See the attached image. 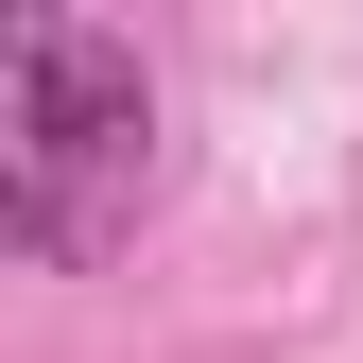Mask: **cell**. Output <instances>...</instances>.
<instances>
[{
	"label": "cell",
	"mask_w": 363,
	"mask_h": 363,
	"mask_svg": "<svg viewBox=\"0 0 363 363\" xmlns=\"http://www.w3.org/2000/svg\"><path fill=\"white\" fill-rule=\"evenodd\" d=\"M139 191H156V69H139V35L69 18V0L0 18V225L35 259H104L139 225Z\"/></svg>",
	"instance_id": "6da1fadb"
}]
</instances>
